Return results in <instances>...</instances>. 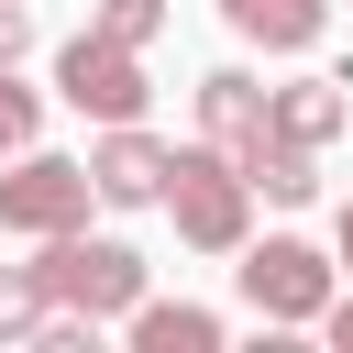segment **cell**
<instances>
[{"label": "cell", "mask_w": 353, "mask_h": 353, "mask_svg": "<svg viewBox=\"0 0 353 353\" xmlns=\"http://www.w3.org/2000/svg\"><path fill=\"white\" fill-rule=\"evenodd\" d=\"M320 331H331V353H353V287H331V309H320Z\"/></svg>", "instance_id": "16"}, {"label": "cell", "mask_w": 353, "mask_h": 353, "mask_svg": "<svg viewBox=\"0 0 353 353\" xmlns=\"http://www.w3.org/2000/svg\"><path fill=\"white\" fill-rule=\"evenodd\" d=\"M254 132H265V77H243V66H210V77H199V143L243 154Z\"/></svg>", "instance_id": "8"}, {"label": "cell", "mask_w": 353, "mask_h": 353, "mask_svg": "<svg viewBox=\"0 0 353 353\" xmlns=\"http://www.w3.org/2000/svg\"><path fill=\"white\" fill-rule=\"evenodd\" d=\"M33 55V0H0V66Z\"/></svg>", "instance_id": "15"}, {"label": "cell", "mask_w": 353, "mask_h": 353, "mask_svg": "<svg viewBox=\"0 0 353 353\" xmlns=\"http://www.w3.org/2000/svg\"><path fill=\"white\" fill-rule=\"evenodd\" d=\"M165 221H176V243L188 254H243V232H254V188H243V165L221 154V143H176L165 154V199H154Z\"/></svg>", "instance_id": "1"}, {"label": "cell", "mask_w": 353, "mask_h": 353, "mask_svg": "<svg viewBox=\"0 0 353 353\" xmlns=\"http://www.w3.org/2000/svg\"><path fill=\"white\" fill-rule=\"evenodd\" d=\"M221 22L243 44H265V55H309L331 33V0H221Z\"/></svg>", "instance_id": "10"}, {"label": "cell", "mask_w": 353, "mask_h": 353, "mask_svg": "<svg viewBox=\"0 0 353 353\" xmlns=\"http://www.w3.org/2000/svg\"><path fill=\"white\" fill-rule=\"evenodd\" d=\"M33 132H44V99H33V88H22L11 66H0V154H22Z\"/></svg>", "instance_id": "14"}, {"label": "cell", "mask_w": 353, "mask_h": 353, "mask_svg": "<svg viewBox=\"0 0 353 353\" xmlns=\"http://www.w3.org/2000/svg\"><path fill=\"white\" fill-rule=\"evenodd\" d=\"M232 165H243V188H254V199H276V210H309V199H320V154H309V143H276V132H254Z\"/></svg>", "instance_id": "11"}, {"label": "cell", "mask_w": 353, "mask_h": 353, "mask_svg": "<svg viewBox=\"0 0 353 353\" xmlns=\"http://www.w3.org/2000/svg\"><path fill=\"white\" fill-rule=\"evenodd\" d=\"M55 298H44V276L33 265H0V342H33V320H44Z\"/></svg>", "instance_id": "12"}, {"label": "cell", "mask_w": 353, "mask_h": 353, "mask_svg": "<svg viewBox=\"0 0 353 353\" xmlns=\"http://www.w3.org/2000/svg\"><path fill=\"white\" fill-rule=\"evenodd\" d=\"M33 276H44V298L55 309H88V320H121L132 298H143V254L132 243H88V221L77 232H44V254H33Z\"/></svg>", "instance_id": "3"}, {"label": "cell", "mask_w": 353, "mask_h": 353, "mask_svg": "<svg viewBox=\"0 0 353 353\" xmlns=\"http://www.w3.org/2000/svg\"><path fill=\"white\" fill-rule=\"evenodd\" d=\"M132 320V353H221V309H199V298H132L121 309Z\"/></svg>", "instance_id": "9"}, {"label": "cell", "mask_w": 353, "mask_h": 353, "mask_svg": "<svg viewBox=\"0 0 353 353\" xmlns=\"http://www.w3.org/2000/svg\"><path fill=\"white\" fill-rule=\"evenodd\" d=\"M265 132L331 154V143L353 132V77H287V88H265Z\"/></svg>", "instance_id": "7"}, {"label": "cell", "mask_w": 353, "mask_h": 353, "mask_svg": "<svg viewBox=\"0 0 353 353\" xmlns=\"http://www.w3.org/2000/svg\"><path fill=\"white\" fill-rule=\"evenodd\" d=\"M331 254H342V276H353V199H342V221H331Z\"/></svg>", "instance_id": "17"}, {"label": "cell", "mask_w": 353, "mask_h": 353, "mask_svg": "<svg viewBox=\"0 0 353 353\" xmlns=\"http://www.w3.org/2000/svg\"><path fill=\"white\" fill-rule=\"evenodd\" d=\"M55 99L77 121H143L154 77H143V44H110V33H66L55 44Z\"/></svg>", "instance_id": "4"}, {"label": "cell", "mask_w": 353, "mask_h": 353, "mask_svg": "<svg viewBox=\"0 0 353 353\" xmlns=\"http://www.w3.org/2000/svg\"><path fill=\"white\" fill-rule=\"evenodd\" d=\"M88 199H99V188H88V154H44V143H22L11 176H0V232H33V243H44V232H77Z\"/></svg>", "instance_id": "5"}, {"label": "cell", "mask_w": 353, "mask_h": 353, "mask_svg": "<svg viewBox=\"0 0 353 353\" xmlns=\"http://www.w3.org/2000/svg\"><path fill=\"white\" fill-rule=\"evenodd\" d=\"M88 33H110V44H154V33H165V0H88Z\"/></svg>", "instance_id": "13"}, {"label": "cell", "mask_w": 353, "mask_h": 353, "mask_svg": "<svg viewBox=\"0 0 353 353\" xmlns=\"http://www.w3.org/2000/svg\"><path fill=\"white\" fill-rule=\"evenodd\" d=\"M165 154H176V143H154L143 121H99V143H88L99 210H154V199H165Z\"/></svg>", "instance_id": "6"}, {"label": "cell", "mask_w": 353, "mask_h": 353, "mask_svg": "<svg viewBox=\"0 0 353 353\" xmlns=\"http://www.w3.org/2000/svg\"><path fill=\"white\" fill-rule=\"evenodd\" d=\"M232 276H243V309L276 320V331H309V320L331 309V287H342V265H331L320 243H298V232H265V243L243 232V265H232Z\"/></svg>", "instance_id": "2"}]
</instances>
